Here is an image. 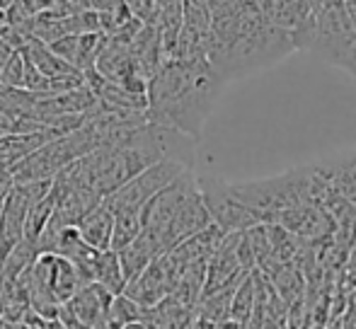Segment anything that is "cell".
<instances>
[{"label":"cell","instance_id":"1","mask_svg":"<svg viewBox=\"0 0 356 329\" xmlns=\"http://www.w3.org/2000/svg\"><path fill=\"white\" fill-rule=\"evenodd\" d=\"M293 51L291 34L269 22L254 0H233L211 12L207 58L225 83L277 66Z\"/></svg>","mask_w":356,"mask_h":329},{"label":"cell","instance_id":"2","mask_svg":"<svg viewBox=\"0 0 356 329\" xmlns=\"http://www.w3.org/2000/svg\"><path fill=\"white\" fill-rule=\"evenodd\" d=\"M225 85L207 53L163 58L145 85V119L199 141Z\"/></svg>","mask_w":356,"mask_h":329},{"label":"cell","instance_id":"3","mask_svg":"<svg viewBox=\"0 0 356 329\" xmlns=\"http://www.w3.org/2000/svg\"><path fill=\"white\" fill-rule=\"evenodd\" d=\"M308 51L327 66L349 73L356 53V29L344 12L342 0H323L315 10Z\"/></svg>","mask_w":356,"mask_h":329},{"label":"cell","instance_id":"4","mask_svg":"<svg viewBox=\"0 0 356 329\" xmlns=\"http://www.w3.org/2000/svg\"><path fill=\"white\" fill-rule=\"evenodd\" d=\"M187 169H194V164L177 160V158H163V160L145 167L143 172H138L136 177H131L127 184L114 189L112 194H107L102 201L112 208V213L141 211L148 199H153L160 189H165L170 182H175V179L187 172Z\"/></svg>","mask_w":356,"mask_h":329},{"label":"cell","instance_id":"5","mask_svg":"<svg viewBox=\"0 0 356 329\" xmlns=\"http://www.w3.org/2000/svg\"><path fill=\"white\" fill-rule=\"evenodd\" d=\"M199 184V194H202V201L207 206L209 216H211V223L218 226L223 233H240L245 228L259 223L238 199L230 194L228 182L216 177H197Z\"/></svg>","mask_w":356,"mask_h":329},{"label":"cell","instance_id":"6","mask_svg":"<svg viewBox=\"0 0 356 329\" xmlns=\"http://www.w3.org/2000/svg\"><path fill=\"white\" fill-rule=\"evenodd\" d=\"M51 189V179H42V182H15L10 187V192L5 194L3 206H0V240L15 245L17 240H22L24 233V221L27 213L32 208V203L39 196Z\"/></svg>","mask_w":356,"mask_h":329},{"label":"cell","instance_id":"7","mask_svg":"<svg viewBox=\"0 0 356 329\" xmlns=\"http://www.w3.org/2000/svg\"><path fill=\"white\" fill-rule=\"evenodd\" d=\"M179 269L170 262L168 254L155 257L143 271H138L136 276H131L124 286V296H129L134 303H138L141 307H150L158 301H163L170 291L175 288L179 278Z\"/></svg>","mask_w":356,"mask_h":329},{"label":"cell","instance_id":"8","mask_svg":"<svg viewBox=\"0 0 356 329\" xmlns=\"http://www.w3.org/2000/svg\"><path fill=\"white\" fill-rule=\"evenodd\" d=\"M254 3L269 22L291 34L296 51H308L315 12L305 0H254Z\"/></svg>","mask_w":356,"mask_h":329},{"label":"cell","instance_id":"9","mask_svg":"<svg viewBox=\"0 0 356 329\" xmlns=\"http://www.w3.org/2000/svg\"><path fill=\"white\" fill-rule=\"evenodd\" d=\"M235 240H238V233H225L220 245L213 249V254L207 259V278H204V293H213L220 288L238 286L248 271L240 267L238 252H235Z\"/></svg>","mask_w":356,"mask_h":329},{"label":"cell","instance_id":"10","mask_svg":"<svg viewBox=\"0 0 356 329\" xmlns=\"http://www.w3.org/2000/svg\"><path fill=\"white\" fill-rule=\"evenodd\" d=\"M112 301V293L104 291L99 283H85L80 291H75L63 305L73 312V317L85 329H99L104 320V312Z\"/></svg>","mask_w":356,"mask_h":329},{"label":"cell","instance_id":"11","mask_svg":"<svg viewBox=\"0 0 356 329\" xmlns=\"http://www.w3.org/2000/svg\"><path fill=\"white\" fill-rule=\"evenodd\" d=\"M313 164L334 194L356 203V153H352V155L325 158V160H318Z\"/></svg>","mask_w":356,"mask_h":329},{"label":"cell","instance_id":"12","mask_svg":"<svg viewBox=\"0 0 356 329\" xmlns=\"http://www.w3.org/2000/svg\"><path fill=\"white\" fill-rule=\"evenodd\" d=\"M141 320L150 329H184L194 320V307L184 305L168 293L155 305L141 307Z\"/></svg>","mask_w":356,"mask_h":329},{"label":"cell","instance_id":"13","mask_svg":"<svg viewBox=\"0 0 356 329\" xmlns=\"http://www.w3.org/2000/svg\"><path fill=\"white\" fill-rule=\"evenodd\" d=\"M78 233L92 249H112V233H114V213L104 201L90 208L78 221Z\"/></svg>","mask_w":356,"mask_h":329},{"label":"cell","instance_id":"14","mask_svg":"<svg viewBox=\"0 0 356 329\" xmlns=\"http://www.w3.org/2000/svg\"><path fill=\"white\" fill-rule=\"evenodd\" d=\"M92 281L99 283V286L112 293V296H119V293L124 291L127 276H124L117 249H99L92 264Z\"/></svg>","mask_w":356,"mask_h":329},{"label":"cell","instance_id":"15","mask_svg":"<svg viewBox=\"0 0 356 329\" xmlns=\"http://www.w3.org/2000/svg\"><path fill=\"white\" fill-rule=\"evenodd\" d=\"M85 286L83 276L78 273V269L73 267L68 259H63L61 254H56L51 269V296L56 298V303H66L75 291Z\"/></svg>","mask_w":356,"mask_h":329},{"label":"cell","instance_id":"16","mask_svg":"<svg viewBox=\"0 0 356 329\" xmlns=\"http://www.w3.org/2000/svg\"><path fill=\"white\" fill-rule=\"evenodd\" d=\"M254 303H257V288H254V276L250 271L233 291V298H230V320L235 325L248 322L254 310Z\"/></svg>","mask_w":356,"mask_h":329},{"label":"cell","instance_id":"17","mask_svg":"<svg viewBox=\"0 0 356 329\" xmlns=\"http://www.w3.org/2000/svg\"><path fill=\"white\" fill-rule=\"evenodd\" d=\"M138 317H141V305L134 303L129 296H124V293H119V296H112V301H109L99 329H122L129 322L138 320Z\"/></svg>","mask_w":356,"mask_h":329},{"label":"cell","instance_id":"18","mask_svg":"<svg viewBox=\"0 0 356 329\" xmlns=\"http://www.w3.org/2000/svg\"><path fill=\"white\" fill-rule=\"evenodd\" d=\"M267 226V235H269V249H272V262H293L296 252H298L300 240L289 233L284 226L279 223H264Z\"/></svg>","mask_w":356,"mask_h":329},{"label":"cell","instance_id":"19","mask_svg":"<svg viewBox=\"0 0 356 329\" xmlns=\"http://www.w3.org/2000/svg\"><path fill=\"white\" fill-rule=\"evenodd\" d=\"M141 233V211H117L114 213L112 249H122Z\"/></svg>","mask_w":356,"mask_h":329},{"label":"cell","instance_id":"20","mask_svg":"<svg viewBox=\"0 0 356 329\" xmlns=\"http://www.w3.org/2000/svg\"><path fill=\"white\" fill-rule=\"evenodd\" d=\"M22 76H24V51L22 49H15L10 61L5 63V68L0 71V85H3V87L22 90Z\"/></svg>","mask_w":356,"mask_h":329},{"label":"cell","instance_id":"21","mask_svg":"<svg viewBox=\"0 0 356 329\" xmlns=\"http://www.w3.org/2000/svg\"><path fill=\"white\" fill-rule=\"evenodd\" d=\"M13 174H10V167L8 164H0V203H3L5 194L10 192V187H13Z\"/></svg>","mask_w":356,"mask_h":329},{"label":"cell","instance_id":"22","mask_svg":"<svg viewBox=\"0 0 356 329\" xmlns=\"http://www.w3.org/2000/svg\"><path fill=\"white\" fill-rule=\"evenodd\" d=\"M15 49H17V47H15V44H10L8 39L0 37V71H3L5 63L10 61V56H13V53H15Z\"/></svg>","mask_w":356,"mask_h":329},{"label":"cell","instance_id":"23","mask_svg":"<svg viewBox=\"0 0 356 329\" xmlns=\"http://www.w3.org/2000/svg\"><path fill=\"white\" fill-rule=\"evenodd\" d=\"M199 327L202 329H235L233 320H225V322H207V320H197Z\"/></svg>","mask_w":356,"mask_h":329},{"label":"cell","instance_id":"24","mask_svg":"<svg viewBox=\"0 0 356 329\" xmlns=\"http://www.w3.org/2000/svg\"><path fill=\"white\" fill-rule=\"evenodd\" d=\"M344 5V12H347L349 22H352V27L356 29V0H342Z\"/></svg>","mask_w":356,"mask_h":329},{"label":"cell","instance_id":"25","mask_svg":"<svg viewBox=\"0 0 356 329\" xmlns=\"http://www.w3.org/2000/svg\"><path fill=\"white\" fill-rule=\"evenodd\" d=\"M342 329H356V315L349 307H344V315H342Z\"/></svg>","mask_w":356,"mask_h":329},{"label":"cell","instance_id":"26","mask_svg":"<svg viewBox=\"0 0 356 329\" xmlns=\"http://www.w3.org/2000/svg\"><path fill=\"white\" fill-rule=\"evenodd\" d=\"M122 329H150V327H148V325H145V322L141 320V317H138V320L129 322V325H124Z\"/></svg>","mask_w":356,"mask_h":329},{"label":"cell","instance_id":"27","mask_svg":"<svg viewBox=\"0 0 356 329\" xmlns=\"http://www.w3.org/2000/svg\"><path fill=\"white\" fill-rule=\"evenodd\" d=\"M305 3H308V5H310V10L315 12V10H318L320 5H323V0H305Z\"/></svg>","mask_w":356,"mask_h":329},{"label":"cell","instance_id":"28","mask_svg":"<svg viewBox=\"0 0 356 329\" xmlns=\"http://www.w3.org/2000/svg\"><path fill=\"white\" fill-rule=\"evenodd\" d=\"M15 5V0H0V8H5V10H10Z\"/></svg>","mask_w":356,"mask_h":329},{"label":"cell","instance_id":"29","mask_svg":"<svg viewBox=\"0 0 356 329\" xmlns=\"http://www.w3.org/2000/svg\"><path fill=\"white\" fill-rule=\"evenodd\" d=\"M349 76L356 81V53H354V61H352V68H349Z\"/></svg>","mask_w":356,"mask_h":329},{"label":"cell","instance_id":"30","mask_svg":"<svg viewBox=\"0 0 356 329\" xmlns=\"http://www.w3.org/2000/svg\"><path fill=\"white\" fill-rule=\"evenodd\" d=\"M184 329H202V327H199L197 317H194V320H192V322H189V325H187V327H184Z\"/></svg>","mask_w":356,"mask_h":329},{"label":"cell","instance_id":"31","mask_svg":"<svg viewBox=\"0 0 356 329\" xmlns=\"http://www.w3.org/2000/svg\"><path fill=\"white\" fill-rule=\"evenodd\" d=\"M0 322H3V315H0Z\"/></svg>","mask_w":356,"mask_h":329}]
</instances>
